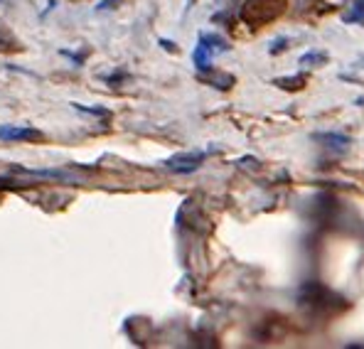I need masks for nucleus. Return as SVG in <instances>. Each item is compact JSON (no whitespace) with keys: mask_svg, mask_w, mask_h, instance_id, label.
Returning a JSON list of instances; mask_svg holds the SVG:
<instances>
[{"mask_svg":"<svg viewBox=\"0 0 364 349\" xmlns=\"http://www.w3.org/2000/svg\"><path fill=\"white\" fill-rule=\"evenodd\" d=\"M205 82H210V84H214L217 89H232V84H234V77L232 74H205Z\"/></svg>","mask_w":364,"mask_h":349,"instance_id":"0eeeda50","label":"nucleus"},{"mask_svg":"<svg viewBox=\"0 0 364 349\" xmlns=\"http://www.w3.org/2000/svg\"><path fill=\"white\" fill-rule=\"evenodd\" d=\"M121 3V0H104V3H99V10H111V5Z\"/></svg>","mask_w":364,"mask_h":349,"instance_id":"1a4fd4ad","label":"nucleus"},{"mask_svg":"<svg viewBox=\"0 0 364 349\" xmlns=\"http://www.w3.org/2000/svg\"><path fill=\"white\" fill-rule=\"evenodd\" d=\"M0 141H45V136L35 128L0 126Z\"/></svg>","mask_w":364,"mask_h":349,"instance_id":"20e7f679","label":"nucleus"},{"mask_svg":"<svg viewBox=\"0 0 364 349\" xmlns=\"http://www.w3.org/2000/svg\"><path fill=\"white\" fill-rule=\"evenodd\" d=\"M318 141H323L325 148L337 150V153H345V150L350 148V138L340 136V133H325V136H318Z\"/></svg>","mask_w":364,"mask_h":349,"instance_id":"39448f33","label":"nucleus"},{"mask_svg":"<svg viewBox=\"0 0 364 349\" xmlns=\"http://www.w3.org/2000/svg\"><path fill=\"white\" fill-rule=\"evenodd\" d=\"M276 84L281 89H291V91H296V89H303L305 87V79L303 77H293V79H276Z\"/></svg>","mask_w":364,"mask_h":349,"instance_id":"6e6552de","label":"nucleus"},{"mask_svg":"<svg viewBox=\"0 0 364 349\" xmlns=\"http://www.w3.org/2000/svg\"><path fill=\"white\" fill-rule=\"evenodd\" d=\"M288 8V0H244L242 20L251 28H261L266 23H273L283 10Z\"/></svg>","mask_w":364,"mask_h":349,"instance_id":"f257e3e1","label":"nucleus"},{"mask_svg":"<svg viewBox=\"0 0 364 349\" xmlns=\"http://www.w3.org/2000/svg\"><path fill=\"white\" fill-rule=\"evenodd\" d=\"M205 163V153L200 150H190V153H178L165 163V168L170 173H180V175H187V173H195L200 165Z\"/></svg>","mask_w":364,"mask_h":349,"instance_id":"7ed1b4c3","label":"nucleus"},{"mask_svg":"<svg viewBox=\"0 0 364 349\" xmlns=\"http://www.w3.org/2000/svg\"><path fill=\"white\" fill-rule=\"evenodd\" d=\"M347 25H364V0H350L345 13Z\"/></svg>","mask_w":364,"mask_h":349,"instance_id":"423d86ee","label":"nucleus"},{"mask_svg":"<svg viewBox=\"0 0 364 349\" xmlns=\"http://www.w3.org/2000/svg\"><path fill=\"white\" fill-rule=\"evenodd\" d=\"M229 50V42L219 35H202L200 37V45L195 50V67L200 72H210L212 69V57L217 52H227Z\"/></svg>","mask_w":364,"mask_h":349,"instance_id":"f03ea898","label":"nucleus"}]
</instances>
